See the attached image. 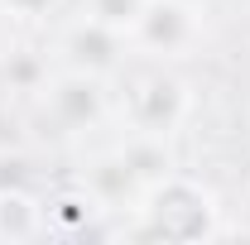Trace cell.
Returning <instances> with one entry per match:
<instances>
[{
    "label": "cell",
    "mask_w": 250,
    "mask_h": 245,
    "mask_svg": "<svg viewBox=\"0 0 250 245\" xmlns=\"http://www.w3.org/2000/svg\"><path fill=\"white\" fill-rule=\"evenodd\" d=\"M116 149H121V159L130 163V173L145 183V192H149L154 183H164V178H173V173H178V159H173V149H168V135L130 130Z\"/></svg>",
    "instance_id": "52a82bcc"
},
{
    "label": "cell",
    "mask_w": 250,
    "mask_h": 245,
    "mask_svg": "<svg viewBox=\"0 0 250 245\" xmlns=\"http://www.w3.org/2000/svg\"><path fill=\"white\" fill-rule=\"evenodd\" d=\"M130 43L149 58H192V48L202 43V5H188V0H145Z\"/></svg>",
    "instance_id": "3957f363"
},
{
    "label": "cell",
    "mask_w": 250,
    "mask_h": 245,
    "mask_svg": "<svg viewBox=\"0 0 250 245\" xmlns=\"http://www.w3.org/2000/svg\"><path fill=\"white\" fill-rule=\"evenodd\" d=\"M92 216H101V202H96L87 187H77V192H58V197L48 202L43 221H48V226H58V231H87V226H92Z\"/></svg>",
    "instance_id": "9c48e42d"
},
{
    "label": "cell",
    "mask_w": 250,
    "mask_h": 245,
    "mask_svg": "<svg viewBox=\"0 0 250 245\" xmlns=\"http://www.w3.org/2000/svg\"><path fill=\"white\" fill-rule=\"evenodd\" d=\"M221 207L202 183L183 173L154 183L140 197V236L149 241H212L221 236Z\"/></svg>",
    "instance_id": "6da1fadb"
},
{
    "label": "cell",
    "mask_w": 250,
    "mask_h": 245,
    "mask_svg": "<svg viewBox=\"0 0 250 245\" xmlns=\"http://www.w3.org/2000/svg\"><path fill=\"white\" fill-rule=\"evenodd\" d=\"M39 231H48L43 207L24 187H0V241H34Z\"/></svg>",
    "instance_id": "ba28073f"
},
{
    "label": "cell",
    "mask_w": 250,
    "mask_h": 245,
    "mask_svg": "<svg viewBox=\"0 0 250 245\" xmlns=\"http://www.w3.org/2000/svg\"><path fill=\"white\" fill-rule=\"evenodd\" d=\"M82 187L101 202V212H140V197H145V183L130 173V163L121 159V149L87 159Z\"/></svg>",
    "instance_id": "8992f818"
},
{
    "label": "cell",
    "mask_w": 250,
    "mask_h": 245,
    "mask_svg": "<svg viewBox=\"0 0 250 245\" xmlns=\"http://www.w3.org/2000/svg\"><path fill=\"white\" fill-rule=\"evenodd\" d=\"M58 53H62V67H77V72H92V77H111L125 58V34L96 24L87 15H77L58 39Z\"/></svg>",
    "instance_id": "5b68a950"
},
{
    "label": "cell",
    "mask_w": 250,
    "mask_h": 245,
    "mask_svg": "<svg viewBox=\"0 0 250 245\" xmlns=\"http://www.w3.org/2000/svg\"><path fill=\"white\" fill-rule=\"evenodd\" d=\"M241 173H246V187H250V154H246V168H241Z\"/></svg>",
    "instance_id": "4fadbf2b"
},
{
    "label": "cell",
    "mask_w": 250,
    "mask_h": 245,
    "mask_svg": "<svg viewBox=\"0 0 250 245\" xmlns=\"http://www.w3.org/2000/svg\"><path fill=\"white\" fill-rule=\"evenodd\" d=\"M0 77L10 82V92H39L43 82H48V62L39 58V53H10V58L0 62Z\"/></svg>",
    "instance_id": "8fae6325"
},
{
    "label": "cell",
    "mask_w": 250,
    "mask_h": 245,
    "mask_svg": "<svg viewBox=\"0 0 250 245\" xmlns=\"http://www.w3.org/2000/svg\"><path fill=\"white\" fill-rule=\"evenodd\" d=\"M140 10H145V0H82V15H87V20L125 34V39H130V29H135Z\"/></svg>",
    "instance_id": "30bf717a"
},
{
    "label": "cell",
    "mask_w": 250,
    "mask_h": 245,
    "mask_svg": "<svg viewBox=\"0 0 250 245\" xmlns=\"http://www.w3.org/2000/svg\"><path fill=\"white\" fill-rule=\"evenodd\" d=\"M39 101H43V116L58 125L62 135H92L111 116V101H106L101 77L77 72V67L48 72V82L39 87Z\"/></svg>",
    "instance_id": "7a4b0ae2"
},
{
    "label": "cell",
    "mask_w": 250,
    "mask_h": 245,
    "mask_svg": "<svg viewBox=\"0 0 250 245\" xmlns=\"http://www.w3.org/2000/svg\"><path fill=\"white\" fill-rule=\"evenodd\" d=\"M188 5H207V0H188Z\"/></svg>",
    "instance_id": "5bb4252c"
},
{
    "label": "cell",
    "mask_w": 250,
    "mask_h": 245,
    "mask_svg": "<svg viewBox=\"0 0 250 245\" xmlns=\"http://www.w3.org/2000/svg\"><path fill=\"white\" fill-rule=\"evenodd\" d=\"M62 0H0V10L5 15H15V20H43V15H53Z\"/></svg>",
    "instance_id": "7c38bea8"
},
{
    "label": "cell",
    "mask_w": 250,
    "mask_h": 245,
    "mask_svg": "<svg viewBox=\"0 0 250 245\" xmlns=\"http://www.w3.org/2000/svg\"><path fill=\"white\" fill-rule=\"evenodd\" d=\"M121 116L130 130H145V135H178L192 116V92L173 72H145L140 82H130Z\"/></svg>",
    "instance_id": "277c9868"
}]
</instances>
